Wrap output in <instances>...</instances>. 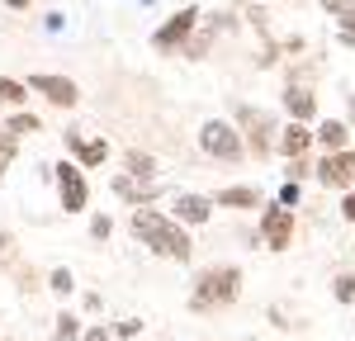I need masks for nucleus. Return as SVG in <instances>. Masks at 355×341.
<instances>
[{"label":"nucleus","instance_id":"obj_1","mask_svg":"<svg viewBox=\"0 0 355 341\" xmlns=\"http://www.w3.org/2000/svg\"><path fill=\"white\" fill-rule=\"evenodd\" d=\"M128 227H133V237L142 242V247H152V252L166 256V261H180V265H185V261L194 256V242H190V232H185L180 218H166V213H157V209H142V204H137Z\"/></svg>","mask_w":355,"mask_h":341},{"label":"nucleus","instance_id":"obj_2","mask_svg":"<svg viewBox=\"0 0 355 341\" xmlns=\"http://www.w3.org/2000/svg\"><path fill=\"white\" fill-rule=\"evenodd\" d=\"M237 294H242V270H237V265H209V270H199V280H194L190 308L194 313L227 308V304H237Z\"/></svg>","mask_w":355,"mask_h":341},{"label":"nucleus","instance_id":"obj_3","mask_svg":"<svg viewBox=\"0 0 355 341\" xmlns=\"http://www.w3.org/2000/svg\"><path fill=\"white\" fill-rule=\"evenodd\" d=\"M199 147L209 152V157H218V161H242L246 142L237 138V128L227 123V119H209L204 128H199Z\"/></svg>","mask_w":355,"mask_h":341},{"label":"nucleus","instance_id":"obj_4","mask_svg":"<svg viewBox=\"0 0 355 341\" xmlns=\"http://www.w3.org/2000/svg\"><path fill=\"white\" fill-rule=\"evenodd\" d=\"M199 19H204L199 5H185L180 15H171V19L152 33V48H157V53H175V48H185V43L194 38V28H199Z\"/></svg>","mask_w":355,"mask_h":341},{"label":"nucleus","instance_id":"obj_5","mask_svg":"<svg viewBox=\"0 0 355 341\" xmlns=\"http://www.w3.org/2000/svg\"><path fill=\"white\" fill-rule=\"evenodd\" d=\"M261 242H266V252H289L294 247V209L289 204L275 199L261 213Z\"/></svg>","mask_w":355,"mask_h":341},{"label":"nucleus","instance_id":"obj_6","mask_svg":"<svg viewBox=\"0 0 355 341\" xmlns=\"http://www.w3.org/2000/svg\"><path fill=\"white\" fill-rule=\"evenodd\" d=\"M237 119H242V128H246V152H251L256 161H261V157H270V147H275V119H270V114L242 105Z\"/></svg>","mask_w":355,"mask_h":341},{"label":"nucleus","instance_id":"obj_7","mask_svg":"<svg viewBox=\"0 0 355 341\" xmlns=\"http://www.w3.org/2000/svg\"><path fill=\"white\" fill-rule=\"evenodd\" d=\"M318 180L327 185V190H355V152H327L322 161H318Z\"/></svg>","mask_w":355,"mask_h":341},{"label":"nucleus","instance_id":"obj_8","mask_svg":"<svg viewBox=\"0 0 355 341\" xmlns=\"http://www.w3.org/2000/svg\"><path fill=\"white\" fill-rule=\"evenodd\" d=\"M57 195H62V209L67 213H81L85 199H90V190H85V175L76 161H62L57 166Z\"/></svg>","mask_w":355,"mask_h":341},{"label":"nucleus","instance_id":"obj_9","mask_svg":"<svg viewBox=\"0 0 355 341\" xmlns=\"http://www.w3.org/2000/svg\"><path fill=\"white\" fill-rule=\"evenodd\" d=\"M28 90H38L43 100H53V105H62V110H71V105L81 100L76 81H67V76H53V71H33V76H28Z\"/></svg>","mask_w":355,"mask_h":341},{"label":"nucleus","instance_id":"obj_10","mask_svg":"<svg viewBox=\"0 0 355 341\" xmlns=\"http://www.w3.org/2000/svg\"><path fill=\"white\" fill-rule=\"evenodd\" d=\"M313 142H318V138H313V128H308L303 119H289V123L279 128V138H275V147H279L284 157H303V152H308Z\"/></svg>","mask_w":355,"mask_h":341},{"label":"nucleus","instance_id":"obj_11","mask_svg":"<svg viewBox=\"0 0 355 341\" xmlns=\"http://www.w3.org/2000/svg\"><path fill=\"white\" fill-rule=\"evenodd\" d=\"M209 213H214V199H204V195H175V218H180L185 227L209 223Z\"/></svg>","mask_w":355,"mask_h":341},{"label":"nucleus","instance_id":"obj_12","mask_svg":"<svg viewBox=\"0 0 355 341\" xmlns=\"http://www.w3.org/2000/svg\"><path fill=\"white\" fill-rule=\"evenodd\" d=\"M67 147L81 157V166H100L110 157V142L105 138H81V133H67Z\"/></svg>","mask_w":355,"mask_h":341},{"label":"nucleus","instance_id":"obj_13","mask_svg":"<svg viewBox=\"0 0 355 341\" xmlns=\"http://www.w3.org/2000/svg\"><path fill=\"white\" fill-rule=\"evenodd\" d=\"M313 138H318V147H322V152H346V142H351V128H346L341 119H322Z\"/></svg>","mask_w":355,"mask_h":341},{"label":"nucleus","instance_id":"obj_14","mask_svg":"<svg viewBox=\"0 0 355 341\" xmlns=\"http://www.w3.org/2000/svg\"><path fill=\"white\" fill-rule=\"evenodd\" d=\"M284 110H289V119H303V123H308V119L318 114V95L303 90V85H289V90H284Z\"/></svg>","mask_w":355,"mask_h":341},{"label":"nucleus","instance_id":"obj_15","mask_svg":"<svg viewBox=\"0 0 355 341\" xmlns=\"http://www.w3.org/2000/svg\"><path fill=\"white\" fill-rule=\"evenodd\" d=\"M114 190H119L123 199H137V204H142V199H152V195H157V185H152V180H142V175H128V170H123V175L114 180Z\"/></svg>","mask_w":355,"mask_h":341},{"label":"nucleus","instance_id":"obj_16","mask_svg":"<svg viewBox=\"0 0 355 341\" xmlns=\"http://www.w3.org/2000/svg\"><path fill=\"white\" fill-rule=\"evenodd\" d=\"M256 190H251V185H232V190H218V199H214V204H218V209H256Z\"/></svg>","mask_w":355,"mask_h":341},{"label":"nucleus","instance_id":"obj_17","mask_svg":"<svg viewBox=\"0 0 355 341\" xmlns=\"http://www.w3.org/2000/svg\"><path fill=\"white\" fill-rule=\"evenodd\" d=\"M28 100V85L15 81V76H0V105H10V110H19Z\"/></svg>","mask_w":355,"mask_h":341},{"label":"nucleus","instance_id":"obj_18","mask_svg":"<svg viewBox=\"0 0 355 341\" xmlns=\"http://www.w3.org/2000/svg\"><path fill=\"white\" fill-rule=\"evenodd\" d=\"M15 138H19V133H15L10 123H0V180H5V166L15 161Z\"/></svg>","mask_w":355,"mask_h":341},{"label":"nucleus","instance_id":"obj_19","mask_svg":"<svg viewBox=\"0 0 355 341\" xmlns=\"http://www.w3.org/2000/svg\"><path fill=\"white\" fill-rule=\"evenodd\" d=\"M128 175H142V180H152V175H157V161H152L147 152H128Z\"/></svg>","mask_w":355,"mask_h":341},{"label":"nucleus","instance_id":"obj_20","mask_svg":"<svg viewBox=\"0 0 355 341\" xmlns=\"http://www.w3.org/2000/svg\"><path fill=\"white\" fill-rule=\"evenodd\" d=\"M53 341H81V322H76L71 313H62V317H57V332H53Z\"/></svg>","mask_w":355,"mask_h":341},{"label":"nucleus","instance_id":"obj_21","mask_svg":"<svg viewBox=\"0 0 355 341\" xmlns=\"http://www.w3.org/2000/svg\"><path fill=\"white\" fill-rule=\"evenodd\" d=\"M331 24L341 28V33H355V0H346V5L331 10Z\"/></svg>","mask_w":355,"mask_h":341},{"label":"nucleus","instance_id":"obj_22","mask_svg":"<svg viewBox=\"0 0 355 341\" xmlns=\"http://www.w3.org/2000/svg\"><path fill=\"white\" fill-rule=\"evenodd\" d=\"M331 294H336L341 304H355V275H336V280H331Z\"/></svg>","mask_w":355,"mask_h":341},{"label":"nucleus","instance_id":"obj_23","mask_svg":"<svg viewBox=\"0 0 355 341\" xmlns=\"http://www.w3.org/2000/svg\"><path fill=\"white\" fill-rule=\"evenodd\" d=\"M10 128H15V133H38V128H43V123H38V114H15V119H10Z\"/></svg>","mask_w":355,"mask_h":341},{"label":"nucleus","instance_id":"obj_24","mask_svg":"<svg viewBox=\"0 0 355 341\" xmlns=\"http://www.w3.org/2000/svg\"><path fill=\"white\" fill-rule=\"evenodd\" d=\"M308 170H318L313 161H308V152H303V157H289V180H303Z\"/></svg>","mask_w":355,"mask_h":341},{"label":"nucleus","instance_id":"obj_25","mask_svg":"<svg viewBox=\"0 0 355 341\" xmlns=\"http://www.w3.org/2000/svg\"><path fill=\"white\" fill-rule=\"evenodd\" d=\"M53 289L57 294H71V270H53Z\"/></svg>","mask_w":355,"mask_h":341},{"label":"nucleus","instance_id":"obj_26","mask_svg":"<svg viewBox=\"0 0 355 341\" xmlns=\"http://www.w3.org/2000/svg\"><path fill=\"white\" fill-rule=\"evenodd\" d=\"M133 332H142V322H137V317H123V322L114 327V337H133Z\"/></svg>","mask_w":355,"mask_h":341},{"label":"nucleus","instance_id":"obj_27","mask_svg":"<svg viewBox=\"0 0 355 341\" xmlns=\"http://www.w3.org/2000/svg\"><path fill=\"white\" fill-rule=\"evenodd\" d=\"M279 204H289V209H294V204H299V180H289V185H284V190H279Z\"/></svg>","mask_w":355,"mask_h":341},{"label":"nucleus","instance_id":"obj_28","mask_svg":"<svg viewBox=\"0 0 355 341\" xmlns=\"http://www.w3.org/2000/svg\"><path fill=\"white\" fill-rule=\"evenodd\" d=\"M341 218L355 223V190H346V199H341Z\"/></svg>","mask_w":355,"mask_h":341},{"label":"nucleus","instance_id":"obj_29","mask_svg":"<svg viewBox=\"0 0 355 341\" xmlns=\"http://www.w3.org/2000/svg\"><path fill=\"white\" fill-rule=\"evenodd\" d=\"M110 227H114L110 218H95V223H90V232H95V237H110Z\"/></svg>","mask_w":355,"mask_h":341},{"label":"nucleus","instance_id":"obj_30","mask_svg":"<svg viewBox=\"0 0 355 341\" xmlns=\"http://www.w3.org/2000/svg\"><path fill=\"white\" fill-rule=\"evenodd\" d=\"M81 341H114V332H105V327H95V332H85Z\"/></svg>","mask_w":355,"mask_h":341},{"label":"nucleus","instance_id":"obj_31","mask_svg":"<svg viewBox=\"0 0 355 341\" xmlns=\"http://www.w3.org/2000/svg\"><path fill=\"white\" fill-rule=\"evenodd\" d=\"M5 5H10V10H28L33 0H5Z\"/></svg>","mask_w":355,"mask_h":341},{"label":"nucleus","instance_id":"obj_32","mask_svg":"<svg viewBox=\"0 0 355 341\" xmlns=\"http://www.w3.org/2000/svg\"><path fill=\"white\" fill-rule=\"evenodd\" d=\"M322 5H327V10H336V5H346V0H322Z\"/></svg>","mask_w":355,"mask_h":341},{"label":"nucleus","instance_id":"obj_33","mask_svg":"<svg viewBox=\"0 0 355 341\" xmlns=\"http://www.w3.org/2000/svg\"><path fill=\"white\" fill-rule=\"evenodd\" d=\"M351 114H355V95H351Z\"/></svg>","mask_w":355,"mask_h":341},{"label":"nucleus","instance_id":"obj_34","mask_svg":"<svg viewBox=\"0 0 355 341\" xmlns=\"http://www.w3.org/2000/svg\"><path fill=\"white\" fill-rule=\"evenodd\" d=\"M0 247H5V232H0Z\"/></svg>","mask_w":355,"mask_h":341}]
</instances>
